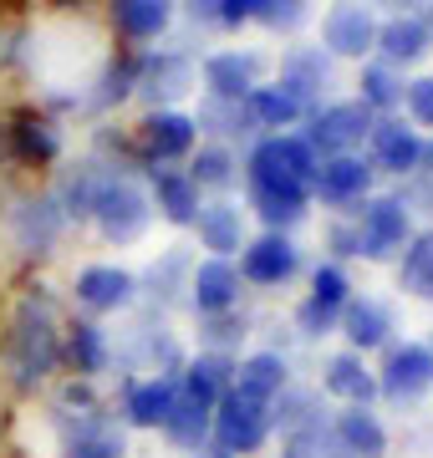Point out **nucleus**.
<instances>
[{
	"mask_svg": "<svg viewBox=\"0 0 433 458\" xmlns=\"http://www.w3.org/2000/svg\"><path fill=\"white\" fill-rule=\"evenodd\" d=\"M5 357H11V372L16 382H41V377L62 361V336H56V321H51L47 301H21L16 321H11V336H5Z\"/></svg>",
	"mask_w": 433,
	"mask_h": 458,
	"instance_id": "1",
	"label": "nucleus"
},
{
	"mask_svg": "<svg viewBox=\"0 0 433 458\" xmlns=\"http://www.w3.org/2000/svg\"><path fill=\"white\" fill-rule=\"evenodd\" d=\"M317 164L321 158L306 148V138H296V132H276V138H266V143H255L250 164H245V179L250 183H281V189L311 194Z\"/></svg>",
	"mask_w": 433,
	"mask_h": 458,
	"instance_id": "2",
	"label": "nucleus"
},
{
	"mask_svg": "<svg viewBox=\"0 0 433 458\" xmlns=\"http://www.w3.org/2000/svg\"><path fill=\"white\" fill-rule=\"evenodd\" d=\"M92 219H98V229L113 245H128V240H138L153 219L149 194H143L133 179H102L98 199H92Z\"/></svg>",
	"mask_w": 433,
	"mask_h": 458,
	"instance_id": "3",
	"label": "nucleus"
},
{
	"mask_svg": "<svg viewBox=\"0 0 433 458\" xmlns=\"http://www.w3.org/2000/svg\"><path fill=\"white\" fill-rule=\"evenodd\" d=\"M270 423H276V412H270L266 403H250V397H240V393H225L215 403L209 433H215V448H225V454H255V448L270 438Z\"/></svg>",
	"mask_w": 433,
	"mask_h": 458,
	"instance_id": "4",
	"label": "nucleus"
},
{
	"mask_svg": "<svg viewBox=\"0 0 433 458\" xmlns=\"http://www.w3.org/2000/svg\"><path fill=\"white\" fill-rule=\"evenodd\" d=\"M372 123H378V113H372V107H362L357 98H352V102H332V107L311 113L306 148H311L317 158H342V153H352L357 143H367Z\"/></svg>",
	"mask_w": 433,
	"mask_h": 458,
	"instance_id": "5",
	"label": "nucleus"
},
{
	"mask_svg": "<svg viewBox=\"0 0 433 458\" xmlns=\"http://www.w3.org/2000/svg\"><path fill=\"white\" fill-rule=\"evenodd\" d=\"M408 245V204L393 194L367 199L362 214H357V255L367 260H387L393 250Z\"/></svg>",
	"mask_w": 433,
	"mask_h": 458,
	"instance_id": "6",
	"label": "nucleus"
},
{
	"mask_svg": "<svg viewBox=\"0 0 433 458\" xmlns=\"http://www.w3.org/2000/svg\"><path fill=\"white\" fill-rule=\"evenodd\" d=\"M378 393H387L393 403H418L423 393H433V352L423 342H403L387 352Z\"/></svg>",
	"mask_w": 433,
	"mask_h": 458,
	"instance_id": "7",
	"label": "nucleus"
},
{
	"mask_svg": "<svg viewBox=\"0 0 433 458\" xmlns=\"http://www.w3.org/2000/svg\"><path fill=\"white\" fill-rule=\"evenodd\" d=\"M352 280L342 265H317V276H311V295L301 301V331L306 336H327V331L342 321V311H347L352 301Z\"/></svg>",
	"mask_w": 433,
	"mask_h": 458,
	"instance_id": "8",
	"label": "nucleus"
},
{
	"mask_svg": "<svg viewBox=\"0 0 433 458\" xmlns=\"http://www.w3.org/2000/svg\"><path fill=\"white\" fill-rule=\"evenodd\" d=\"M378 26L383 21L372 16L367 5H332L321 16V51H332V56H367V51H378Z\"/></svg>",
	"mask_w": 433,
	"mask_h": 458,
	"instance_id": "9",
	"label": "nucleus"
},
{
	"mask_svg": "<svg viewBox=\"0 0 433 458\" xmlns=\"http://www.w3.org/2000/svg\"><path fill=\"white\" fill-rule=\"evenodd\" d=\"M367 148H372V168H387V174H413L423 164V132L403 117H378L367 132Z\"/></svg>",
	"mask_w": 433,
	"mask_h": 458,
	"instance_id": "10",
	"label": "nucleus"
},
{
	"mask_svg": "<svg viewBox=\"0 0 433 458\" xmlns=\"http://www.w3.org/2000/svg\"><path fill=\"white\" fill-rule=\"evenodd\" d=\"M296 265H301V255H296V245L285 240V234H260V240H250V245H240V280H255V285H281V280H291L296 276Z\"/></svg>",
	"mask_w": 433,
	"mask_h": 458,
	"instance_id": "11",
	"label": "nucleus"
},
{
	"mask_svg": "<svg viewBox=\"0 0 433 458\" xmlns=\"http://www.w3.org/2000/svg\"><path fill=\"white\" fill-rule=\"evenodd\" d=\"M255 77H260V56H255V51H215V56L204 62V87H209L215 102H234V107H240V102L260 87Z\"/></svg>",
	"mask_w": 433,
	"mask_h": 458,
	"instance_id": "12",
	"label": "nucleus"
},
{
	"mask_svg": "<svg viewBox=\"0 0 433 458\" xmlns=\"http://www.w3.org/2000/svg\"><path fill=\"white\" fill-rule=\"evenodd\" d=\"M138 138H143V153H149L153 164H174V158H183V153H194L200 123L183 117V113H149L143 128H138Z\"/></svg>",
	"mask_w": 433,
	"mask_h": 458,
	"instance_id": "13",
	"label": "nucleus"
},
{
	"mask_svg": "<svg viewBox=\"0 0 433 458\" xmlns=\"http://www.w3.org/2000/svg\"><path fill=\"white\" fill-rule=\"evenodd\" d=\"M189 295H194V306L204 316L230 311L234 301H240V270H234V260H215V255L200 260L189 270Z\"/></svg>",
	"mask_w": 433,
	"mask_h": 458,
	"instance_id": "14",
	"label": "nucleus"
},
{
	"mask_svg": "<svg viewBox=\"0 0 433 458\" xmlns=\"http://www.w3.org/2000/svg\"><path fill=\"white\" fill-rule=\"evenodd\" d=\"M367 183H372V164H362L357 153H342L317 164L311 194H321L327 204H352V199H367Z\"/></svg>",
	"mask_w": 433,
	"mask_h": 458,
	"instance_id": "15",
	"label": "nucleus"
},
{
	"mask_svg": "<svg viewBox=\"0 0 433 458\" xmlns=\"http://www.w3.org/2000/svg\"><path fill=\"white\" fill-rule=\"evenodd\" d=\"M133 291H138V280L123 265H87L77 276V301L87 311H117V306L133 301Z\"/></svg>",
	"mask_w": 433,
	"mask_h": 458,
	"instance_id": "16",
	"label": "nucleus"
},
{
	"mask_svg": "<svg viewBox=\"0 0 433 458\" xmlns=\"http://www.w3.org/2000/svg\"><path fill=\"white\" fill-rule=\"evenodd\" d=\"M194 229H200V245L215 255V260H230L234 250H240V229H245V209L230 204V199H219V204H200L194 214Z\"/></svg>",
	"mask_w": 433,
	"mask_h": 458,
	"instance_id": "17",
	"label": "nucleus"
},
{
	"mask_svg": "<svg viewBox=\"0 0 433 458\" xmlns=\"http://www.w3.org/2000/svg\"><path fill=\"white\" fill-rule=\"evenodd\" d=\"M230 393H240V397H250V403H266L270 408V397L285 393V357L281 352H255V357L234 361Z\"/></svg>",
	"mask_w": 433,
	"mask_h": 458,
	"instance_id": "18",
	"label": "nucleus"
},
{
	"mask_svg": "<svg viewBox=\"0 0 433 458\" xmlns=\"http://www.w3.org/2000/svg\"><path fill=\"white\" fill-rule=\"evenodd\" d=\"M342 331H347L352 352L362 357V352H372V346H383L393 336V311L372 295H352L347 311H342Z\"/></svg>",
	"mask_w": 433,
	"mask_h": 458,
	"instance_id": "19",
	"label": "nucleus"
},
{
	"mask_svg": "<svg viewBox=\"0 0 433 458\" xmlns=\"http://www.w3.org/2000/svg\"><path fill=\"white\" fill-rule=\"evenodd\" d=\"M429 47H433V31H429L423 16H393V21L378 26V51H383V62L398 66V72L408 62H418Z\"/></svg>",
	"mask_w": 433,
	"mask_h": 458,
	"instance_id": "20",
	"label": "nucleus"
},
{
	"mask_svg": "<svg viewBox=\"0 0 433 458\" xmlns=\"http://www.w3.org/2000/svg\"><path fill=\"white\" fill-rule=\"evenodd\" d=\"M234 382V361L219 357V352H209V357H194L189 367H183L179 377V393L189 397V403H204V408H215L219 397L230 393Z\"/></svg>",
	"mask_w": 433,
	"mask_h": 458,
	"instance_id": "21",
	"label": "nucleus"
},
{
	"mask_svg": "<svg viewBox=\"0 0 433 458\" xmlns=\"http://www.w3.org/2000/svg\"><path fill=\"white\" fill-rule=\"evenodd\" d=\"M321 387L332 397H342L347 408H367L372 393H378V377L367 372V361L357 352H342V357L327 361V372H321Z\"/></svg>",
	"mask_w": 433,
	"mask_h": 458,
	"instance_id": "22",
	"label": "nucleus"
},
{
	"mask_svg": "<svg viewBox=\"0 0 433 458\" xmlns=\"http://www.w3.org/2000/svg\"><path fill=\"white\" fill-rule=\"evenodd\" d=\"M153 204L168 225H194L200 214V183L183 168H153Z\"/></svg>",
	"mask_w": 433,
	"mask_h": 458,
	"instance_id": "23",
	"label": "nucleus"
},
{
	"mask_svg": "<svg viewBox=\"0 0 433 458\" xmlns=\"http://www.w3.org/2000/svg\"><path fill=\"white\" fill-rule=\"evenodd\" d=\"M62 454H67V458H123V454H128V438H123V428H117V423L87 412V418H77V428H67Z\"/></svg>",
	"mask_w": 433,
	"mask_h": 458,
	"instance_id": "24",
	"label": "nucleus"
},
{
	"mask_svg": "<svg viewBox=\"0 0 433 458\" xmlns=\"http://www.w3.org/2000/svg\"><path fill=\"white\" fill-rule=\"evenodd\" d=\"M179 403V382L174 377H149V382H133L128 387V423L138 428H164L168 412Z\"/></svg>",
	"mask_w": 433,
	"mask_h": 458,
	"instance_id": "25",
	"label": "nucleus"
},
{
	"mask_svg": "<svg viewBox=\"0 0 433 458\" xmlns=\"http://www.w3.org/2000/svg\"><path fill=\"white\" fill-rule=\"evenodd\" d=\"M62 204L56 199H31V204H21L16 209V240H21V250H51L56 245V234H62Z\"/></svg>",
	"mask_w": 433,
	"mask_h": 458,
	"instance_id": "26",
	"label": "nucleus"
},
{
	"mask_svg": "<svg viewBox=\"0 0 433 458\" xmlns=\"http://www.w3.org/2000/svg\"><path fill=\"white\" fill-rule=\"evenodd\" d=\"M336 443H342L352 458H383L387 454V428L378 423V412L347 408L336 418Z\"/></svg>",
	"mask_w": 433,
	"mask_h": 458,
	"instance_id": "27",
	"label": "nucleus"
},
{
	"mask_svg": "<svg viewBox=\"0 0 433 458\" xmlns=\"http://www.w3.org/2000/svg\"><path fill=\"white\" fill-rule=\"evenodd\" d=\"M62 357H67V367L77 377H98L102 367H107V336H102V327H92V321H72L67 342H62Z\"/></svg>",
	"mask_w": 433,
	"mask_h": 458,
	"instance_id": "28",
	"label": "nucleus"
},
{
	"mask_svg": "<svg viewBox=\"0 0 433 458\" xmlns=\"http://www.w3.org/2000/svg\"><path fill=\"white\" fill-rule=\"evenodd\" d=\"M306 199L301 189H281V183H250V209L266 219L276 234H281V225H296L301 214H306Z\"/></svg>",
	"mask_w": 433,
	"mask_h": 458,
	"instance_id": "29",
	"label": "nucleus"
},
{
	"mask_svg": "<svg viewBox=\"0 0 433 458\" xmlns=\"http://www.w3.org/2000/svg\"><path fill=\"white\" fill-rule=\"evenodd\" d=\"M245 113H250L260 128H291V123L306 113V102H301L291 87L276 82V87H255L250 98H245Z\"/></svg>",
	"mask_w": 433,
	"mask_h": 458,
	"instance_id": "30",
	"label": "nucleus"
},
{
	"mask_svg": "<svg viewBox=\"0 0 433 458\" xmlns=\"http://www.w3.org/2000/svg\"><path fill=\"white\" fill-rule=\"evenodd\" d=\"M327 77H332V62H327V51L321 47H296L291 56H285V66H281V87H291L301 102H306V92L327 87Z\"/></svg>",
	"mask_w": 433,
	"mask_h": 458,
	"instance_id": "31",
	"label": "nucleus"
},
{
	"mask_svg": "<svg viewBox=\"0 0 433 458\" xmlns=\"http://www.w3.org/2000/svg\"><path fill=\"white\" fill-rule=\"evenodd\" d=\"M189 77H194V62H189V56H174V51H164V56H149V62H143L138 87H143L149 98H179L183 87H189Z\"/></svg>",
	"mask_w": 433,
	"mask_h": 458,
	"instance_id": "32",
	"label": "nucleus"
},
{
	"mask_svg": "<svg viewBox=\"0 0 433 458\" xmlns=\"http://www.w3.org/2000/svg\"><path fill=\"white\" fill-rule=\"evenodd\" d=\"M403 92H408V82H403L398 66H387V62L362 66V98H357L362 107H372V113L393 117V107L403 102Z\"/></svg>",
	"mask_w": 433,
	"mask_h": 458,
	"instance_id": "33",
	"label": "nucleus"
},
{
	"mask_svg": "<svg viewBox=\"0 0 433 458\" xmlns=\"http://www.w3.org/2000/svg\"><path fill=\"white\" fill-rule=\"evenodd\" d=\"M168 16H174V11H168L164 0H123L113 11L117 31L128 36V41H153V36L168 26Z\"/></svg>",
	"mask_w": 433,
	"mask_h": 458,
	"instance_id": "34",
	"label": "nucleus"
},
{
	"mask_svg": "<svg viewBox=\"0 0 433 458\" xmlns=\"http://www.w3.org/2000/svg\"><path fill=\"white\" fill-rule=\"evenodd\" d=\"M398 280H403V291H413V295H423V301H433V229H423L413 245L403 250Z\"/></svg>",
	"mask_w": 433,
	"mask_h": 458,
	"instance_id": "35",
	"label": "nucleus"
},
{
	"mask_svg": "<svg viewBox=\"0 0 433 458\" xmlns=\"http://www.w3.org/2000/svg\"><path fill=\"white\" fill-rule=\"evenodd\" d=\"M209 418H215V408L189 403V397L179 393V403H174V412H168L164 433H168L174 443H183V448H204V438H209Z\"/></svg>",
	"mask_w": 433,
	"mask_h": 458,
	"instance_id": "36",
	"label": "nucleus"
},
{
	"mask_svg": "<svg viewBox=\"0 0 433 458\" xmlns=\"http://www.w3.org/2000/svg\"><path fill=\"white\" fill-rule=\"evenodd\" d=\"M5 138H11V148H16L21 158H31V164H51L56 158V132L41 123V117H21V123H11L5 128Z\"/></svg>",
	"mask_w": 433,
	"mask_h": 458,
	"instance_id": "37",
	"label": "nucleus"
},
{
	"mask_svg": "<svg viewBox=\"0 0 433 458\" xmlns=\"http://www.w3.org/2000/svg\"><path fill=\"white\" fill-rule=\"evenodd\" d=\"M183 174L200 183V189H225V183L234 179V153L225 143H209V148L194 153V164L183 168Z\"/></svg>",
	"mask_w": 433,
	"mask_h": 458,
	"instance_id": "38",
	"label": "nucleus"
},
{
	"mask_svg": "<svg viewBox=\"0 0 433 458\" xmlns=\"http://www.w3.org/2000/svg\"><path fill=\"white\" fill-rule=\"evenodd\" d=\"M291 458H352V454L336 443V433H321V428H311V433H301V438L291 443Z\"/></svg>",
	"mask_w": 433,
	"mask_h": 458,
	"instance_id": "39",
	"label": "nucleus"
},
{
	"mask_svg": "<svg viewBox=\"0 0 433 458\" xmlns=\"http://www.w3.org/2000/svg\"><path fill=\"white\" fill-rule=\"evenodd\" d=\"M250 21H266V26H301L306 21V5H296V0H250Z\"/></svg>",
	"mask_w": 433,
	"mask_h": 458,
	"instance_id": "40",
	"label": "nucleus"
},
{
	"mask_svg": "<svg viewBox=\"0 0 433 458\" xmlns=\"http://www.w3.org/2000/svg\"><path fill=\"white\" fill-rule=\"evenodd\" d=\"M403 102H408V117H413L418 128H433V77H418V82H408Z\"/></svg>",
	"mask_w": 433,
	"mask_h": 458,
	"instance_id": "41",
	"label": "nucleus"
},
{
	"mask_svg": "<svg viewBox=\"0 0 433 458\" xmlns=\"http://www.w3.org/2000/svg\"><path fill=\"white\" fill-rule=\"evenodd\" d=\"M200 16L215 21V26H245L250 21V0H215V5H204Z\"/></svg>",
	"mask_w": 433,
	"mask_h": 458,
	"instance_id": "42",
	"label": "nucleus"
},
{
	"mask_svg": "<svg viewBox=\"0 0 433 458\" xmlns=\"http://www.w3.org/2000/svg\"><path fill=\"white\" fill-rule=\"evenodd\" d=\"M429 352H433V346H429Z\"/></svg>",
	"mask_w": 433,
	"mask_h": 458,
	"instance_id": "43",
	"label": "nucleus"
}]
</instances>
